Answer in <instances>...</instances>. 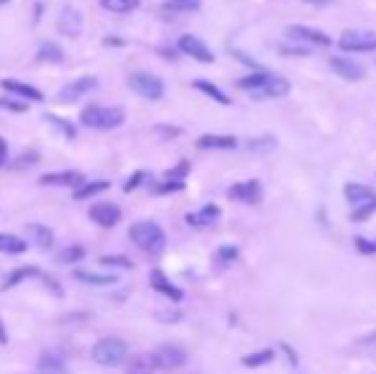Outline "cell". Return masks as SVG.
Listing matches in <instances>:
<instances>
[{
	"mask_svg": "<svg viewBox=\"0 0 376 374\" xmlns=\"http://www.w3.org/2000/svg\"><path fill=\"white\" fill-rule=\"evenodd\" d=\"M128 236H131V241H134L136 247L149 251V254H159L166 244L164 228L159 226V223H154V221H138V223H134L131 231H128Z\"/></svg>",
	"mask_w": 376,
	"mask_h": 374,
	"instance_id": "obj_1",
	"label": "cell"
},
{
	"mask_svg": "<svg viewBox=\"0 0 376 374\" xmlns=\"http://www.w3.org/2000/svg\"><path fill=\"white\" fill-rule=\"evenodd\" d=\"M125 119L123 108H103V105H87L82 110L79 121L85 123L87 128H97V131H110V128H118Z\"/></svg>",
	"mask_w": 376,
	"mask_h": 374,
	"instance_id": "obj_2",
	"label": "cell"
},
{
	"mask_svg": "<svg viewBox=\"0 0 376 374\" xmlns=\"http://www.w3.org/2000/svg\"><path fill=\"white\" fill-rule=\"evenodd\" d=\"M92 359L103 366L123 364V362H128V344L121 341V338H113V336L100 338V341L92 346Z\"/></svg>",
	"mask_w": 376,
	"mask_h": 374,
	"instance_id": "obj_3",
	"label": "cell"
},
{
	"mask_svg": "<svg viewBox=\"0 0 376 374\" xmlns=\"http://www.w3.org/2000/svg\"><path fill=\"white\" fill-rule=\"evenodd\" d=\"M128 88L146 100L164 98V82L156 77V75H151V72H141V69H138V72H131V75H128Z\"/></svg>",
	"mask_w": 376,
	"mask_h": 374,
	"instance_id": "obj_4",
	"label": "cell"
},
{
	"mask_svg": "<svg viewBox=\"0 0 376 374\" xmlns=\"http://www.w3.org/2000/svg\"><path fill=\"white\" fill-rule=\"evenodd\" d=\"M228 197L236 200V203H243V205H256L264 197V187H261L259 179H246V182H236V185L228 190Z\"/></svg>",
	"mask_w": 376,
	"mask_h": 374,
	"instance_id": "obj_5",
	"label": "cell"
},
{
	"mask_svg": "<svg viewBox=\"0 0 376 374\" xmlns=\"http://www.w3.org/2000/svg\"><path fill=\"white\" fill-rule=\"evenodd\" d=\"M177 49L182 51V54H187V57H192V60L203 62V64H212V62H215L212 51L205 47V41L197 39V36H192V34H184V36H179V41H177Z\"/></svg>",
	"mask_w": 376,
	"mask_h": 374,
	"instance_id": "obj_6",
	"label": "cell"
},
{
	"mask_svg": "<svg viewBox=\"0 0 376 374\" xmlns=\"http://www.w3.org/2000/svg\"><path fill=\"white\" fill-rule=\"evenodd\" d=\"M290 92V82L279 75H269V77L261 82L259 88L251 90V98L253 100H269V98H281Z\"/></svg>",
	"mask_w": 376,
	"mask_h": 374,
	"instance_id": "obj_7",
	"label": "cell"
},
{
	"mask_svg": "<svg viewBox=\"0 0 376 374\" xmlns=\"http://www.w3.org/2000/svg\"><path fill=\"white\" fill-rule=\"evenodd\" d=\"M284 34H287L292 41H302V44H312V47H330V44H333V39H330L325 31L310 29V26H287Z\"/></svg>",
	"mask_w": 376,
	"mask_h": 374,
	"instance_id": "obj_8",
	"label": "cell"
},
{
	"mask_svg": "<svg viewBox=\"0 0 376 374\" xmlns=\"http://www.w3.org/2000/svg\"><path fill=\"white\" fill-rule=\"evenodd\" d=\"M338 47L343 51H374L376 49V36L374 34H364V31H346Z\"/></svg>",
	"mask_w": 376,
	"mask_h": 374,
	"instance_id": "obj_9",
	"label": "cell"
},
{
	"mask_svg": "<svg viewBox=\"0 0 376 374\" xmlns=\"http://www.w3.org/2000/svg\"><path fill=\"white\" fill-rule=\"evenodd\" d=\"M330 69L336 72V75H340L343 79H364V75H366V69H364V64L356 60H351V57H330Z\"/></svg>",
	"mask_w": 376,
	"mask_h": 374,
	"instance_id": "obj_10",
	"label": "cell"
},
{
	"mask_svg": "<svg viewBox=\"0 0 376 374\" xmlns=\"http://www.w3.org/2000/svg\"><path fill=\"white\" fill-rule=\"evenodd\" d=\"M162 369L159 359L154 351H144V354H136L125 362V374H156Z\"/></svg>",
	"mask_w": 376,
	"mask_h": 374,
	"instance_id": "obj_11",
	"label": "cell"
},
{
	"mask_svg": "<svg viewBox=\"0 0 376 374\" xmlns=\"http://www.w3.org/2000/svg\"><path fill=\"white\" fill-rule=\"evenodd\" d=\"M121 216H123L121 208L113 205V203H95V205L90 208V218L103 228H113L121 221Z\"/></svg>",
	"mask_w": 376,
	"mask_h": 374,
	"instance_id": "obj_12",
	"label": "cell"
},
{
	"mask_svg": "<svg viewBox=\"0 0 376 374\" xmlns=\"http://www.w3.org/2000/svg\"><path fill=\"white\" fill-rule=\"evenodd\" d=\"M343 195L351 203V208H361V205H376V192L366 185H358V182H348L343 187Z\"/></svg>",
	"mask_w": 376,
	"mask_h": 374,
	"instance_id": "obj_13",
	"label": "cell"
},
{
	"mask_svg": "<svg viewBox=\"0 0 376 374\" xmlns=\"http://www.w3.org/2000/svg\"><path fill=\"white\" fill-rule=\"evenodd\" d=\"M154 354H156V359H159V366H162V369H177V366H182L184 362H187L184 349H179V346H172V344L159 346Z\"/></svg>",
	"mask_w": 376,
	"mask_h": 374,
	"instance_id": "obj_14",
	"label": "cell"
},
{
	"mask_svg": "<svg viewBox=\"0 0 376 374\" xmlns=\"http://www.w3.org/2000/svg\"><path fill=\"white\" fill-rule=\"evenodd\" d=\"M82 182H85L82 172H75V169H67V172H49V175L41 177V185L47 187L59 185V187H75V190H77Z\"/></svg>",
	"mask_w": 376,
	"mask_h": 374,
	"instance_id": "obj_15",
	"label": "cell"
},
{
	"mask_svg": "<svg viewBox=\"0 0 376 374\" xmlns=\"http://www.w3.org/2000/svg\"><path fill=\"white\" fill-rule=\"evenodd\" d=\"M151 287H154L156 292L166 295L169 300H174V303H179V300L184 297L182 290H179L177 285H172V282H169V277H166L162 269H154V272H151Z\"/></svg>",
	"mask_w": 376,
	"mask_h": 374,
	"instance_id": "obj_16",
	"label": "cell"
},
{
	"mask_svg": "<svg viewBox=\"0 0 376 374\" xmlns=\"http://www.w3.org/2000/svg\"><path fill=\"white\" fill-rule=\"evenodd\" d=\"M57 29L64 34V36H77L82 31V16H79L75 8H62L57 18Z\"/></svg>",
	"mask_w": 376,
	"mask_h": 374,
	"instance_id": "obj_17",
	"label": "cell"
},
{
	"mask_svg": "<svg viewBox=\"0 0 376 374\" xmlns=\"http://www.w3.org/2000/svg\"><path fill=\"white\" fill-rule=\"evenodd\" d=\"M221 218V208L212 205V203H208V205H203L197 213H187L184 216V221H187V226H195V228H203V226H210V223H215Z\"/></svg>",
	"mask_w": 376,
	"mask_h": 374,
	"instance_id": "obj_18",
	"label": "cell"
},
{
	"mask_svg": "<svg viewBox=\"0 0 376 374\" xmlns=\"http://www.w3.org/2000/svg\"><path fill=\"white\" fill-rule=\"evenodd\" d=\"M95 85H97L95 77H82V79H77V82H69L67 88L59 92V98H62V103H72V100L87 95L90 90H95Z\"/></svg>",
	"mask_w": 376,
	"mask_h": 374,
	"instance_id": "obj_19",
	"label": "cell"
},
{
	"mask_svg": "<svg viewBox=\"0 0 376 374\" xmlns=\"http://www.w3.org/2000/svg\"><path fill=\"white\" fill-rule=\"evenodd\" d=\"M3 85V90H8V92H13V95H21L23 100H44V92H41L39 88H31V85H26V82H18V79H3L0 82Z\"/></svg>",
	"mask_w": 376,
	"mask_h": 374,
	"instance_id": "obj_20",
	"label": "cell"
},
{
	"mask_svg": "<svg viewBox=\"0 0 376 374\" xmlns=\"http://www.w3.org/2000/svg\"><path fill=\"white\" fill-rule=\"evenodd\" d=\"M238 138L236 136H223V134H205L197 138V149H236Z\"/></svg>",
	"mask_w": 376,
	"mask_h": 374,
	"instance_id": "obj_21",
	"label": "cell"
},
{
	"mask_svg": "<svg viewBox=\"0 0 376 374\" xmlns=\"http://www.w3.org/2000/svg\"><path fill=\"white\" fill-rule=\"evenodd\" d=\"M26 234H29V238L36 244L39 249H51V244H54V234H51V228L41 226V223H29L26 226Z\"/></svg>",
	"mask_w": 376,
	"mask_h": 374,
	"instance_id": "obj_22",
	"label": "cell"
},
{
	"mask_svg": "<svg viewBox=\"0 0 376 374\" xmlns=\"http://www.w3.org/2000/svg\"><path fill=\"white\" fill-rule=\"evenodd\" d=\"M192 88L200 90V92H205V95H210V98L215 100V103H221V105H231V98H228L221 88H215L212 82H208V79H195Z\"/></svg>",
	"mask_w": 376,
	"mask_h": 374,
	"instance_id": "obj_23",
	"label": "cell"
},
{
	"mask_svg": "<svg viewBox=\"0 0 376 374\" xmlns=\"http://www.w3.org/2000/svg\"><path fill=\"white\" fill-rule=\"evenodd\" d=\"M75 279L85 282V285H116V275H95V272H85V269H75Z\"/></svg>",
	"mask_w": 376,
	"mask_h": 374,
	"instance_id": "obj_24",
	"label": "cell"
},
{
	"mask_svg": "<svg viewBox=\"0 0 376 374\" xmlns=\"http://www.w3.org/2000/svg\"><path fill=\"white\" fill-rule=\"evenodd\" d=\"M39 374H69L64 362L54 354H44L39 359Z\"/></svg>",
	"mask_w": 376,
	"mask_h": 374,
	"instance_id": "obj_25",
	"label": "cell"
},
{
	"mask_svg": "<svg viewBox=\"0 0 376 374\" xmlns=\"http://www.w3.org/2000/svg\"><path fill=\"white\" fill-rule=\"evenodd\" d=\"M203 5V0H164L162 10L164 13H192Z\"/></svg>",
	"mask_w": 376,
	"mask_h": 374,
	"instance_id": "obj_26",
	"label": "cell"
},
{
	"mask_svg": "<svg viewBox=\"0 0 376 374\" xmlns=\"http://www.w3.org/2000/svg\"><path fill=\"white\" fill-rule=\"evenodd\" d=\"M26 241H21L13 234H0V254H23L26 251Z\"/></svg>",
	"mask_w": 376,
	"mask_h": 374,
	"instance_id": "obj_27",
	"label": "cell"
},
{
	"mask_svg": "<svg viewBox=\"0 0 376 374\" xmlns=\"http://www.w3.org/2000/svg\"><path fill=\"white\" fill-rule=\"evenodd\" d=\"M108 187H110V182H105V179H97V182H82V185L75 190V200H85V197H92V195H97V192L108 190Z\"/></svg>",
	"mask_w": 376,
	"mask_h": 374,
	"instance_id": "obj_28",
	"label": "cell"
},
{
	"mask_svg": "<svg viewBox=\"0 0 376 374\" xmlns=\"http://www.w3.org/2000/svg\"><path fill=\"white\" fill-rule=\"evenodd\" d=\"M82 256H85V247L72 244V247H67V249H62V251H59L57 262H59V264H77Z\"/></svg>",
	"mask_w": 376,
	"mask_h": 374,
	"instance_id": "obj_29",
	"label": "cell"
},
{
	"mask_svg": "<svg viewBox=\"0 0 376 374\" xmlns=\"http://www.w3.org/2000/svg\"><path fill=\"white\" fill-rule=\"evenodd\" d=\"M141 0H100V5L105 10H113V13H131V10L138 8Z\"/></svg>",
	"mask_w": 376,
	"mask_h": 374,
	"instance_id": "obj_30",
	"label": "cell"
},
{
	"mask_svg": "<svg viewBox=\"0 0 376 374\" xmlns=\"http://www.w3.org/2000/svg\"><path fill=\"white\" fill-rule=\"evenodd\" d=\"M41 272L36 269V266H23V269H16V272H10L8 279H5V285H3V290H8V287L18 285L21 279H26V277H39Z\"/></svg>",
	"mask_w": 376,
	"mask_h": 374,
	"instance_id": "obj_31",
	"label": "cell"
},
{
	"mask_svg": "<svg viewBox=\"0 0 376 374\" xmlns=\"http://www.w3.org/2000/svg\"><path fill=\"white\" fill-rule=\"evenodd\" d=\"M271 359H274V351L271 349H264V351H259V354H249V356H243L241 362H243V366H264V364H269Z\"/></svg>",
	"mask_w": 376,
	"mask_h": 374,
	"instance_id": "obj_32",
	"label": "cell"
},
{
	"mask_svg": "<svg viewBox=\"0 0 376 374\" xmlns=\"http://www.w3.org/2000/svg\"><path fill=\"white\" fill-rule=\"evenodd\" d=\"M274 147H277V138H274V136H261V138H253V141H249L251 151H271Z\"/></svg>",
	"mask_w": 376,
	"mask_h": 374,
	"instance_id": "obj_33",
	"label": "cell"
},
{
	"mask_svg": "<svg viewBox=\"0 0 376 374\" xmlns=\"http://www.w3.org/2000/svg\"><path fill=\"white\" fill-rule=\"evenodd\" d=\"M236 259H238V249L236 247H221L218 249V254H215V262H218V264H231V262H236Z\"/></svg>",
	"mask_w": 376,
	"mask_h": 374,
	"instance_id": "obj_34",
	"label": "cell"
},
{
	"mask_svg": "<svg viewBox=\"0 0 376 374\" xmlns=\"http://www.w3.org/2000/svg\"><path fill=\"white\" fill-rule=\"evenodd\" d=\"M179 190H184V179H169L166 177L162 185L154 187V192H159V195H164V192H179Z\"/></svg>",
	"mask_w": 376,
	"mask_h": 374,
	"instance_id": "obj_35",
	"label": "cell"
},
{
	"mask_svg": "<svg viewBox=\"0 0 376 374\" xmlns=\"http://www.w3.org/2000/svg\"><path fill=\"white\" fill-rule=\"evenodd\" d=\"M353 247H356L358 254H376V241H371V238H364V236H356L353 238Z\"/></svg>",
	"mask_w": 376,
	"mask_h": 374,
	"instance_id": "obj_36",
	"label": "cell"
},
{
	"mask_svg": "<svg viewBox=\"0 0 376 374\" xmlns=\"http://www.w3.org/2000/svg\"><path fill=\"white\" fill-rule=\"evenodd\" d=\"M100 262L108 266H123V269H131V266H134V262H131L128 256H103Z\"/></svg>",
	"mask_w": 376,
	"mask_h": 374,
	"instance_id": "obj_37",
	"label": "cell"
},
{
	"mask_svg": "<svg viewBox=\"0 0 376 374\" xmlns=\"http://www.w3.org/2000/svg\"><path fill=\"white\" fill-rule=\"evenodd\" d=\"M374 210H376V205H361V208H353V210H351V221H353V223H358V221H366V218L371 216Z\"/></svg>",
	"mask_w": 376,
	"mask_h": 374,
	"instance_id": "obj_38",
	"label": "cell"
},
{
	"mask_svg": "<svg viewBox=\"0 0 376 374\" xmlns=\"http://www.w3.org/2000/svg\"><path fill=\"white\" fill-rule=\"evenodd\" d=\"M187 172H190V162H182V164H177L174 169H169V172H166V177L169 179H184Z\"/></svg>",
	"mask_w": 376,
	"mask_h": 374,
	"instance_id": "obj_39",
	"label": "cell"
},
{
	"mask_svg": "<svg viewBox=\"0 0 376 374\" xmlns=\"http://www.w3.org/2000/svg\"><path fill=\"white\" fill-rule=\"evenodd\" d=\"M281 54H290V57H308L310 49L308 47H297V44H292V47H279Z\"/></svg>",
	"mask_w": 376,
	"mask_h": 374,
	"instance_id": "obj_40",
	"label": "cell"
},
{
	"mask_svg": "<svg viewBox=\"0 0 376 374\" xmlns=\"http://www.w3.org/2000/svg\"><path fill=\"white\" fill-rule=\"evenodd\" d=\"M149 177V175H146V172H136V175H131V179H128V182H125V192H131V190H136V187L141 185V182H144V179Z\"/></svg>",
	"mask_w": 376,
	"mask_h": 374,
	"instance_id": "obj_41",
	"label": "cell"
},
{
	"mask_svg": "<svg viewBox=\"0 0 376 374\" xmlns=\"http://www.w3.org/2000/svg\"><path fill=\"white\" fill-rule=\"evenodd\" d=\"M47 121H49V123H51V126L62 128V131H64V134H67L69 138L75 136V128H72V126H67V123H64V119H54V116H47Z\"/></svg>",
	"mask_w": 376,
	"mask_h": 374,
	"instance_id": "obj_42",
	"label": "cell"
},
{
	"mask_svg": "<svg viewBox=\"0 0 376 374\" xmlns=\"http://www.w3.org/2000/svg\"><path fill=\"white\" fill-rule=\"evenodd\" d=\"M0 108H5V110H13V113H16V110H18V113H23V110H26V105H23V103H13V100H5V98H0Z\"/></svg>",
	"mask_w": 376,
	"mask_h": 374,
	"instance_id": "obj_43",
	"label": "cell"
},
{
	"mask_svg": "<svg viewBox=\"0 0 376 374\" xmlns=\"http://www.w3.org/2000/svg\"><path fill=\"white\" fill-rule=\"evenodd\" d=\"M41 57H51V62H59V60H62V51L54 49V47H44Z\"/></svg>",
	"mask_w": 376,
	"mask_h": 374,
	"instance_id": "obj_44",
	"label": "cell"
},
{
	"mask_svg": "<svg viewBox=\"0 0 376 374\" xmlns=\"http://www.w3.org/2000/svg\"><path fill=\"white\" fill-rule=\"evenodd\" d=\"M8 162V144H5V138H0V167Z\"/></svg>",
	"mask_w": 376,
	"mask_h": 374,
	"instance_id": "obj_45",
	"label": "cell"
},
{
	"mask_svg": "<svg viewBox=\"0 0 376 374\" xmlns=\"http://www.w3.org/2000/svg\"><path fill=\"white\" fill-rule=\"evenodd\" d=\"M305 3H310V5H330L333 0H305Z\"/></svg>",
	"mask_w": 376,
	"mask_h": 374,
	"instance_id": "obj_46",
	"label": "cell"
},
{
	"mask_svg": "<svg viewBox=\"0 0 376 374\" xmlns=\"http://www.w3.org/2000/svg\"><path fill=\"white\" fill-rule=\"evenodd\" d=\"M3 3H8V0H0V5H3Z\"/></svg>",
	"mask_w": 376,
	"mask_h": 374,
	"instance_id": "obj_47",
	"label": "cell"
}]
</instances>
